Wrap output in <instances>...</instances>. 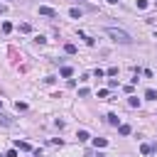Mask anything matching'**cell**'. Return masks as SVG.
Here are the masks:
<instances>
[{
  "instance_id": "6da1fadb",
  "label": "cell",
  "mask_w": 157,
  "mask_h": 157,
  "mask_svg": "<svg viewBox=\"0 0 157 157\" xmlns=\"http://www.w3.org/2000/svg\"><path fill=\"white\" fill-rule=\"evenodd\" d=\"M105 34H108L110 39L120 42V44H130V42H132V37H130L125 29H118V27H105Z\"/></svg>"
},
{
  "instance_id": "7a4b0ae2",
  "label": "cell",
  "mask_w": 157,
  "mask_h": 157,
  "mask_svg": "<svg viewBox=\"0 0 157 157\" xmlns=\"http://www.w3.org/2000/svg\"><path fill=\"white\" fill-rule=\"evenodd\" d=\"M39 15H44V17H56V10H54V7H47V5H39Z\"/></svg>"
},
{
  "instance_id": "3957f363",
  "label": "cell",
  "mask_w": 157,
  "mask_h": 157,
  "mask_svg": "<svg viewBox=\"0 0 157 157\" xmlns=\"http://www.w3.org/2000/svg\"><path fill=\"white\" fill-rule=\"evenodd\" d=\"M15 147H17V150H22V152H32V145H29V142H25V140H17V142H15Z\"/></svg>"
},
{
  "instance_id": "277c9868",
  "label": "cell",
  "mask_w": 157,
  "mask_h": 157,
  "mask_svg": "<svg viewBox=\"0 0 157 157\" xmlns=\"http://www.w3.org/2000/svg\"><path fill=\"white\" fill-rule=\"evenodd\" d=\"M12 123H15V120H12V118H10L7 113H0V125H5V128H10Z\"/></svg>"
},
{
  "instance_id": "5b68a950",
  "label": "cell",
  "mask_w": 157,
  "mask_h": 157,
  "mask_svg": "<svg viewBox=\"0 0 157 157\" xmlns=\"http://www.w3.org/2000/svg\"><path fill=\"white\" fill-rule=\"evenodd\" d=\"M105 118H108V123H110V125H120V118H118L115 113H108Z\"/></svg>"
},
{
  "instance_id": "8992f818",
  "label": "cell",
  "mask_w": 157,
  "mask_h": 157,
  "mask_svg": "<svg viewBox=\"0 0 157 157\" xmlns=\"http://www.w3.org/2000/svg\"><path fill=\"white\" fill-rule=\"evenodd\" d=\"M145 98H147V101H157V91H155V88H147V91H145Z\"/></svg>"
},
{
  "instance_id": "52a82bcc",
  "label": "cell",
  "mask_w": 157,
  "mask_h": 157,
  "mask_svg": "<svg viewBox=\"0 0 157 157\" xmlns=\"http://www.w3.org/2000/svg\"><path fill=\"white\" fill-rule=\"evenodd\" d=\"M128 105H130V108H137V105H140V98H137V96H130V98H128Z\"/></svg>"
},
{
  "instance_id": "ba28073f",
  "label": "cell",
  "mask_w": 157,
  "mask_h": 157,
  "mask_svg": "<svg viewBox=\"0 0 157 157\" xmlns=\"http://www.w3.org/2000/svg\"><path fill=\"white\" fill-rule=\"evenodd\" d=\"M93 145H96V147H105L108 140H105V137H93Z\"/></svg>"
},
{
  "instance_id": "9c48e42d",
  "label": "cell",
  "mask_w": 157,
  "mask_h": 157,
  "mask_svg": "<svg viewBox=\"0 0 157 157\" xmlns=\"http://www.w3.org/2000/svg\"><path fill=\"white\" fill-rule=\"evenodd\" d=\"M69 15H71V17H74V20H78V17H81V15H83V12H81V10H78V7H71V10H69Z\"/></svg>"
},
{
  "instance_id": "30bf717a",
  "label": "cell",
  "mask_w": 157,
  "mask_h": 157,
  "mask_svg": "<svg viewBox=\"0 0 157 157\" xmlns=\"http://www.w3.org/2000/svg\"><path fill=\"white\" fill-rule=\"evenodd\" d=\"M76 137H78V142H86V140H88L91 135H88L86 130H78V135H76Z\"/></svg>"
},
{
  "instance_id": "8fae6325",
  "label": "cell",
  "mask_w": 157,
  "mask_h": 157,
  "mask_svg": "<svg viewBox=\"0 0 157 157\" xmlns=\"http://www.w3.org/2000/svg\"><path fill=\"white\" fill-rule=\"evenodd\" d=\"M71 74H74V71H71V66H61V76H64V78H69Z\"/></svg>"
},
{
  "instance_id": "7c38bea8",
  "label": "cell",
  "mask_w": 157,
  "mask_h": 157,
  "mask_svg": "<svg viewBox=\"0 0 157 157\" xmlns=\"http://www.w3.org/2000/svg\"><path fill=\"white\" fill-rule=\"evenodd\" d=\"M118 132L120 135H130V125H118Z\"/></svg>"
},
{
  "instance_id": "4fadbf2b",
  "label": "cell",
  "mask_w": 157,
  "mask_h": 157,
  "mask_svg": "<svg viewBox=\"0 0 157 157\" xmlns=\"http://www.w3.org/2000/svg\"><path fill=\"white\" fill-rule=\"evenodd\" d=\"M64 52H66V54H76V47H74V44H66Z\"/></svg>"
},
{
  "instance_id": "5bb4252c",
  "label": "cell",
  "mask_w": 157,
  "mask_h": 157,
  "mask_svg": "<svg viewBox=\"0 0 157 157\" xmlns=\"http://www.w3.org/2000/svg\"><path fill=\"white\" fill-rule=\"evenodd\" d=\"M78 96H81V98H86V96H91V91L83 86V88H78Z\"/></svg>"
},
{
  "instance_id": "9a60e30c",
  "label": "cell",
  "mask_w": 157,
  "mask_h": 157,
  "mask_svg": "<svg viewBox=\"0 0 157 157\" xmlns=\"http://www.w3.org/2000/svg\"><path fill=\"white\" fill-rule=\"evenodd\" d=\"M140 152H142V155H150L152 147H150V145H140Z\"/></svg>"
},
{
  "instance_id": "2e32d148",
  "label": "cell",
  "mask_w": 157,
  "mask_h": 157,
  "mask_svg": "<svg viewBox=\"0 0 157 157\" xmlns=\"http://www.w3.org/2000/svg\"><path fill=\"white\" fill-rule=\"evenodd\" d=\"M93 76H96V78H103V76H105V71H103V69H96V71H93Z\"/></svg>"
},
{
  "instance_id": "e0dca14e",
  "label": "cell",
  "mask_w": 157,
  "mask_h": 157,
  "mask_svg": "<svg viewBox=\"0 0 157 157\" xmlns=\"http://www.w3.org/2000/svg\"><path fill=\"white\" fill-rule=\"evenodd\" d=\"M29 29H32V27H29L27 22H22V25H20V32H29Z\"/></svg>"
},
{
  "instance_id": "ac0fdd59",
  "label": "cell",
  "mask_w": 157,
  "mask_h": 157,
  "mask_svg": "<svg viewBox=\"0 0 157 157\" xmlns=\"http://www.w3.org/2000/svg\"><path fill=\"white\" fill-rule=\"evenodd\" d=\"M105 74H108V76H115V74H118V66H110V69H108Z\"/></svg>"
},
{
  "instance_id": "d6986e66",
  "label": "cell",
  "mask_w": 157,
  "mask_h": 157,
  "mask_svg": "<svg viewBox=\"0 0 157 157\" xmlns=\"http://www.w3.org/2000/svg\"><path fill=\"white\" fill-rule=\"evenodd\" d=\"M137 7H140V10H145V7H147V0H137Z\"/></svg>"
},
{
  "instance_id": "ffe728a7",
  "label": "cell",
  "mask_w": 157,
  "mask_h": 157,
  "mask_svg": "<svg viewBox=\"0 0 157 157\" xmlns=\"http://www.w3.org/2000/svg\"><path fill=\"white\" fill-rule=\"evenodd\" d=\"M5 157H17V150H10V152H7Z\"/></svg>"
},
{
  "instance_id": "44dd1931",
  "label": "cell",
  "mask_w": 157,
  "mask_h": 157,
  "mask_svg": "<svg viewBox=\"0 0 157 157\" xmlns=\"http://www.w3.org/2000/svg\"><path fill=\"white\" fill-rule=\"evenodd\" d=\"M5 12H7V5H2V2H0V15H5Z\"/></svg>"
},
{
  "instance_id": "7402d4cb",
  "label": "cell",
  "mask_w": 157,
  "mask_h": 157,
  "mask_svg": "<svg viewBox=\"0 0 157 157\" xmlns=\"http://www.w3.org/2000/svg\"><path fill=\"white\" fill-rule=\"evenodd\" d=\"M105 2H110V5H115V2H118V0H105Z\"/></svg>"
}]
</instances>
